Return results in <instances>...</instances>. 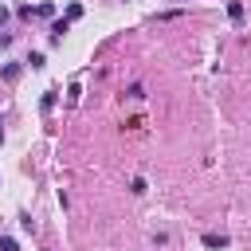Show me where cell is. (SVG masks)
I'll list each match as a JSON object with an SVG mask.
<instances>
[{
  "label": "cell",
  "mask_w": 251,
  "mask_h": 251,
  "mask_svg": "<svg viewBox=\"0 0 251 251\" xmlns=\"http://www.w3.org/2000/svg\"><path fill=\"white\" fill-rule=\"evenodd\" d=\"M4 78H8V82H16V78H20V67H16V63H8V67H4Z\"/></svg>",
  "instance_id": "3957f363"
},
{
  "label": "cell",
  "mask_w": 251,
  "mask_h": 251,
  "mask_svg": "<svg viewBox=\"0 0 251 251\" xmlns=\"http://www.w3.org/2000/svg\"><path fill=\"white\" fill-rule=\"evenodd\" d=\"M39 106H43V110H51V106H55V90H47V94L39 98Z\"/></svg>",
  "instance_id": "5b68a950"
},
{
  "label": "cell",
  "mask_w": 251,
  "mask_h": 251,
  "mask_svg": "<svg viewBox=\"0 0 251 251\" xmlns=\"http://www.w3.org/2000/svg\"><path fill=\"white\" fill-rule=\"evenodd\" d=\"M0 251H20V243H16L12 235H4V239H0Z\"/></svg>",
  "instance_id": "277c9868"
},
{
  "label": "cell",
  "mask_w": 251,
  "mask_h": 251,
  "mask_svg": "<svg viewBox=\"0 0 251 251\" xmlns=\"http://www.w3.org/2000/svg\"><path fill=\"white\" fill-rule=\"evenodd\" d=\"M227 16H231V20H243V4L231 0V4H227Z\"/></svg>",
  "instance_id": "7a4b0ae2"
},
{
  "label": "cell",
  "mask_w": 251,
  "mask_h": 251,
  "mask_svg": "<svg viewBox=\"0 0 251 251\" xmlns=\"http://www.w3.org/2000/svg\"><path fill=\"white\" fill-rule=\"evenodd\" d=\"M204 247H227V235H216V231H208V235H204Z\"/></svg>",
  "instance_id": "6da1fadb"
},
{
  "label": "cell",
  "mask_w": 251,
  "mask_h": 251,
  "mask_svg": "<svg viewBox=\"0 0 251 251\" xmlns=\"http://www.w3.org/2000/svg\"><path fill=\"white\" fill-rule=\"evenodd\" d=\"M0 24H8V8H0Z\"/></svg>",
  "instance_id": "8992f818"
}]
</instances>
